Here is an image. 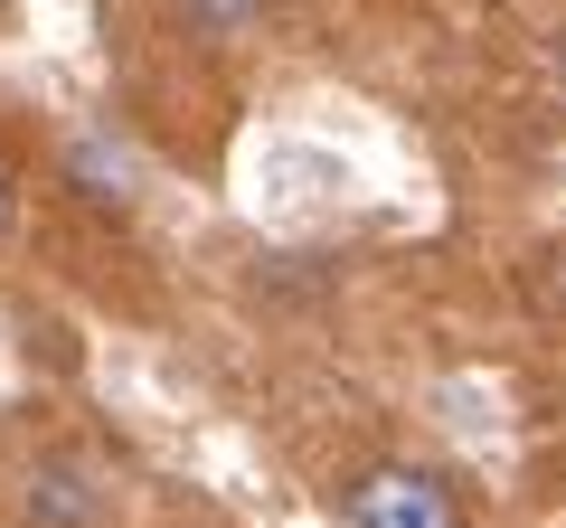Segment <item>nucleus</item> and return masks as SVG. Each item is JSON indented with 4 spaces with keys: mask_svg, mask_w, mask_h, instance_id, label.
<instances>
[{
    "mask_svg": "<svg viewBox=\"0 0 566 528\" xmlns=\"http://www.w3.org/2000/svg\"><path fill=\"white\" fill-rule=\"evenodd\" d=\"M10 519L20 528H123V490L104 482L95 453H39V463L20 472V500H10Z\"/></svg>",
    "mask_w": 566,
    "mask_h": 528,
    "instance_id": "f257e3e1",
    "label": "nucleus"
},
{
    "mask_svg": "<svg viewBox=\"0 0 566 528\" xmlns=\"http://www.w3.org/2000/svg\"><path fill=\"white\" fill-rule=\"evenodd\" d=\"M340 528H472L463 500H453L434 472L416 463H368L359 482L340 490Z\"/></svg>",
    "mask_w": 566,
    "mask_h": 528,
    "instance_id": "f03ea898",
    "label": "nucleus"
},
{
    "mask_svg": "<svg viewBox=\"0 0 566 528\" xmlns=\"http://www.w3.org/2000/svg\"><path fill=\"white\" fill-rule=\"evenodd\" d=\"M264 10H274V0H180L189 39H208V47H237V39H255V29H264Z\"/></svg>",
    "mask_w": 566,
    "mask_h": 528,
    "instance_id": "7ed1b4c3",
    "label": "nucleus"
},
{
    "mask_svg": "<svg viewBox=\"0 0 566 528\" xmlns=\"http://www.w3.org/2000/svg\"><path fill=\"white\" fill-rule=\"evenodd\" d=\"M10 218H20V180H10V161H0V236H10Z\"/></svg>",
    "mask_w": 566,
    "mask_h": 528,
    "instance_id": "20e7f679",
    "label": "nucleus"
},
{
    "mask_svg": "<svg viewBox=\"0 0 566 528\" xmlns=\"http://www.w3.org/2000/svg\"><path fill=\"white\" fill-rule=\"evenodd\" d=\"M10 10H20V0H0V20H10Z\"/></svg>",
    "mask_w": 566,
    "mask_h": 528,
    "instance_id": "39448f33",
    "label": "nucleus"
}]
</instances>
